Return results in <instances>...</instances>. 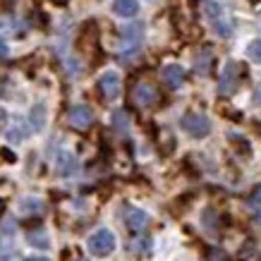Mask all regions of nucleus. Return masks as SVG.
<instances>
[{"label": "nucleus", "instance_id": "nucleus-1", "mask_svg": "<svg viewBox=\"0 0 261 261\" xmlns=\"http://www.w3.org/2000/svg\"><path fill=\"white\" fill-rule=\"evenodd\" d=\"M204 12L211 19V24H214V32L221 39H228L230 34H232V27L225 19V8H223L221 0H204Z\"/></svg>", "mask_w": 261, "mask_h": 261}, {"label": "nucleus", "instance_id": "nucleus-2", "mask_svg": "<svg viewBox=\"0 0 261 261\" xmlns=\"http://www.w3.org/2000/svg\"><path fill=\"white\" fill-rule=\"evenodd\" d=\"M180 125H182V129L190 137H194V139H201V137H206L211 132L208 118H206V115H199V113H185L180 120Z\"/></svg>", "mask_w": 261, "mask_h": 261}, {"label": "nucleus", "instance_id": "nucleus-3", "mask_svg": "<svg viewBox=\"0 0 261 261\" xmlns=\"http://www.w3.org/2000/svg\"><path fill=\"white\" fill-rule=\"evenodd\" d=\"M115 249V235L111 230H96L94 235L89 238V252L96 256H106Z\"/></svg>", "mask_w": 261, "mask_h": 261}, {"label": "nucleus", "instance_id": "nucleus-4", "mask_svg": "<svg viewBox=\"0 0 261 261\" xmlns=\"http://www.w3.org/2000/svg\"><path fill=\"white\" fill-rule=\"evenodd\" d=\"M238 74H240V63L230 60L221 72V80H218V94L221 96H230L238 89Z\"/></svg>", "mask_w": 261, "mask_h": 261}, {"label": "nucleus", "instance_id": "nucleus-5", "mask_svg": "<svg viewBox=\"0 0 261 261\" xmlns=\"http://www.w3.org/2000/svg\"><path fill=\"white\" fill-rule=\"evenodd\" d=\"M70 125L74 127V129H80V132H87L89 127H91V122H94V113H91V108L89 106H84V103H77V106H72L70 108Z\"/></svg>", "mask_w": 261, "mask_h": 261}, {"label": "nucleus", "instance_id": "nucleus-6", "mask_svg": "<svg viewBox=\"0 0 261 261\" xmlns=\"http://www.w3.org/2000/svg\"><path fill=\"white\" fill-rule=\"evenodd\" d=\"M98 89H101L103 98H108V101H115V98L120 96V89H122L118 72H103L101 80H98Z\"/></svg>", "mask_w": 261, "mask_h": 261}, {"label": "nucleus", "instance_id": "nucleus-7", "mask_svg": "<svg viewBox=\"0 0 261 261\" xmlns=\"http://www.w3.org/2000/svg\"><path fill=\"white\" fill-rule=\"evenodd\" d=\"M156 101H159V91H156V87L151 82H139L135 87V103L139 108H149Z\"/></svg>", "mask_w": 261, "mask_h": 261}, {"label": "nucleus", "instance_id": "nucleus-8", "mask_svg": "<svg viewBox=\"0 0 261 261\" xmlns=\"http://www.w3.org/2000/svg\"><path fill=\"white\" fill-rule=\"evenodd\" d=\"M211 65H214V50H211L208 46L199 48L197 60H194V70H197V74H201V77L211 74Z\"/></svg>", "mask_w": 261, "mask_h": 261}, {"label": "nucleus", "instance_id": "nucleus-9", "mask_svg": "<svg viewBox=\"0 0 261 261\" xmlns=\"http://www.w3.org/2000/svg\"><path fill=\"white\" fill-rule=\"evenodd\" d=\"M161 74H163V82H166L170 89H177L185 84V70H182L180 65H166Z\"/></svg>", "mask_w": 261, "mask_h": 261}, {"label": "nucleus", "instance_id": "nucleus-10", "mask_svg": "<svg viewBox=\"0 0 261 261\" xmlns=\"http://www.w3.org/2000/svg\"><path fill=\"white\" fill-rule=\"evenodd\" d=\"M125 223L127 228L132 230V232H139V230L146 228V223H149V218H146V214L144 211H139V208H125Z\"/></svg>", "mask_w": 261, "mask_h": 261}, {"label": "nucleus", "instance_id": "nucleus-11", "mask_svg": "<svg viewBox=\"0 0 261 261\" xmlns=\"http://www.w3.org/2000/svg\"><path fill=\"white\" fill-rule=\"evenodd\" d=\"M96 41H98V27L94 22H89L84 29H82V36H80V48L89 50V48L96 46Z\"/></svg>", "mask_w": 261, "mask_h": 261}, {"label": "nucleus", "instance_id": "nucleus-12", "mask_svg": "<svg viewBox=\"0 0 261 261\" xmlns=\"http://www.w3.org/2000/svg\"><path fill=\"white\" fill-rule=\"evenodd\" d=\"M113 12L120 17H135L139 12V3L137 0H115L113 3Z\"/></svg>", "mask_w": 261, "mask_h": 261}, {"label": "nucleus", "instance_id": "nucleus-13", "mask_svg": "<svg viewBox=\"0 0 261 261\" xmlns=\"http://www.w3.org/2000/svg\"><path fill=\"white\" fill-rule=\"evenodd\" d=\"M144 36V27L142 24H127V27H122V32H120V39L127 41V43H139Z\"/></svg>", "mask_w": 261, "mask_h": 261}, {"label": "nucleus", "instance_id": "nucleus-14", "mask_svg": "<svg viewBox=\"0 0 261 261\" xmlns=\"http://www.w3.org/2000/svg\"><path fill=\"white\" fill-rule=\"evenodd\" d=\"M129 113L125 111V108H118V111L113 113V127H115V132H120V135H127L129 132Z\"/></svg>", "mask_w": 261, "mask_h": 261}, {"label": "nucleus", "instance_id": "nucleus-15", "mask_svg": "<svg viewBox=\"0 0 261 261\" xmlns=\"http://www.w3.org/2000/svg\"><path fill=\"white\" fill-rule=\"evenodd\" d=\"M29 122H32V129L34 132H41L43 129V122H46V106L43 103H36L29 113Z\"/></svg>", "mask_w": 261, "mask_h": 261}, {"label": "nucleus", "instance_id": "nucleus-16", "mask_svg": "<svg viewBox=\"0 0 261 261\" xmlns=\"http://www.w3.org/2000/svg\"><path fill=\"white\" fill-rule=\"evenodd\" d=\"M27 132H29V127H27V122H22V120L8 122V139L10 142H22L24 137H27Z\"/></svg>", "mask_w": 261, "mask_h": 261}, {"label": "nucleus", "instance_id": "nucleus-17", "mask_svg": "<svg viewBox=\"0 0 261 261\" xmlns=\"http://www.w3.org/2000/svg\"><path fill=\"white\" fill-rule=\"evenodd\" d=\"M159 151L161 156H170L175 151V137L170 129H161V137H159Z\"/></svg>", "mask_w": 261, "mask_h": 261}, {"label": "nucleus", "instance_id": "nucleus-18", "mask_svg": "<svg viewBox=\"0 0 261 261\" xmlns=\"http://www.w3.org/2000/svg\"><path fill=\"white\" fill-rule=\"evenodd\" d=\"M74 159H72L70 153H63L60 156V163H58V173L60 175H70V173H74Z\"/></svg>", "mask_w": 261, "mask_h": 261}, {"label": "nucleus", "instance_id": "nucleus-19", "mask_svg": "<svg viewBox=\"0 0 261 261\" xmlns=\"http://www.w3.org/2000/svg\"><path fill=\"white\" fill-rule=\"evenodd\" d=\"M247 53H249V58H252V60L261 63V39L259 41H252V43H249V48H247Z\"/></svg>", "mask_w": 261, "mask_h": 261}, {"label": "nucleus", "instance_id": "nucleus-20", "mask_svg": "<svg viewBox=\"0 0 261 261\" xmlns=\"http://www.w3.org/2000/svg\"><path fill=\"white\" fill-rule=\"evenodd\" d=\"M29 245L41 247V249H46V247H48V238H43L41 232H34V235H29Z\"/></svg>", "mask_w": 261, "mask_h": 261}, {"label": "nucleus", "instance_id": "nucleus-21", "mask_svg": "<svg viewBox=\"0 0 261 261\" xmlns=\"http://www.w3.org/2000/svg\"><path fill=\"white\" fill-rule=\"evenodd\" d=\"M206 261H230V256L223 252V249H211L208 256H206Z\"/></svg>", "mask_w": 261, "mask_h": 261}, {"label": "nucleus", "instance_id": "nucleus-22", "mask_svg": "<svg viewBox=\"0 0 261 261\" xmlns=\"http://www.w3.org/2000/svg\"><path fill=\"white\" fill-rule=\"evenodd\" d=\"M5 127H8V113L0 108V135L5 132Z\"/></svg>", "mask_w": 261, "mask_h": 261}, {"label": "nucleus", "instance_id": "nucleus-23", "mask_svg": "<svg viewBox=\"0 0 261 261\" xmlns=\"http://www.w3.org/2000/svg\"><path fill=\"white\" fill-rule=\"evenodd\" d=\"M0 156H3V159L8 161V163H15V153H12V151H8V149H3V151H0Z\"/></svg>", "mask_w": 261, "mask_h": 261}, {"label": "nucleus", "instance_id": "nucleus-24", "mask_svg": "<svg viewBox=\"0 0 261 261\" xmlns=\"http://www.w3.org/2000/svg\"><path fill=\"white\" fill-rule=\"evenodd\" d=\"M254 101L261 106V84H256V89H254Z\"/></svg>", "mask_w": 261, "mask_h": 261}, {"label": "nucleus", "instance_id": "nucleus-25", "mask_svg": "<svg viewBox=\"0 0 261 261\" xmlns=\"http://www.w3.org/2000/svg\"><path fill=\"white\" fill-rule=\"evenodd\" d=\"M8 56V48H5V41H3V36H0V58Z\"/></svg>", "mask_w": 261, "mask_h": 261}, {"label": "nucleus", "instance_id": "nucleus-26", "mask_svg": "<svg viewBox=\"0 0 261 261\" xmlns=\"http://www.w3.org/2000/svg\"><path fill=\"white\" fill-rule=\"evenodd\" d=\"M27 261H48L46 256H39V259H27Z\"/></svg>", "mask_w": 261, "mask_h": 261}, {"label": "nucleus", "instance_id": "nucleus-27", "mask_svg": "<svg viewBox=\"0 0 261 261\" xmlns=\"http://www.w3.org/2000/svg\"><path fill=\"white\" fill-rule=\"evenodd\" d=\"M56 3H65V0H56Z\"/></svg>", "mask_w": 261, "mask_h": 261}, {"label": "nucleus", "instance_id": "nucleus-28", "mask_svg": "<svg viewBox=\"0 0 261 261\" xmlns=\"http://www.w3.org/2000/svg\"><path fill=\"white\" fill-rule=\"evenodd\" d=\"M252 3H256V0H252Z\"/></svg>", "mask_w": 261, "mask_h": 261}]
</instances>
